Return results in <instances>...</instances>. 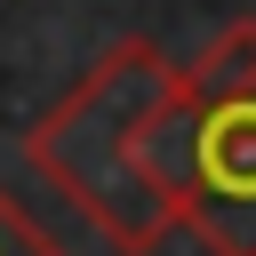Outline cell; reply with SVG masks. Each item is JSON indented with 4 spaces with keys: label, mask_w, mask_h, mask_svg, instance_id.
Returning <instances> with one entry per match:
<instances>
[{
    "label": "cell",
    "mask_w": 256,
    "mask_h": 256,
    "mask_svg": "<svg viewBox=\"0 0 256 256\" xmlns=\"http://www.w3.org/2000/svg\"><path fill=\"white\" fill-rule=\"evenodd\" d=\"M176 88H184V64H168L152 40H120L80 72V88H64V104L40 112V128L24 144L32 168L120 256H144L168 232H184V208L160 192V176L144 160V128Z\"/></svg>",
    "instance_id": "cell-1"
},
{
    "label": "cell",
    "mask_w": 256,
    "mask_h": 256,
    "mask_svg": "<svg viewBox=\"0 0 256 256\" xmlns=\"http://www.w3.org/2000/svg\"><path fill=\"white\" fill-rule=\"evenodd\" d=\"M184 88L200 104H232V96H256V24H232L216 32L192 64H184Z\"/></svg>",
    "instance_id": "cell-3"
},
{
    "label": "cell",
    "mask_w": 256,
    "mask_h": 256,
    "mask_svg": "<svg viewBox=\"0 0 256 256\" xmlns=\"http://www.w3.org/2000/svg\"><path fill=\"white\" fill-rule=\"evenodd\" d=\"M184 232H200L216 256H256V96L200 104V168Z\"/></svg>",
    "instance_id": "cell-2"
},
{
    "label": "cell",
    "mask_w": 256,
    "mask_h": 256,
    "mask_svg": "<svg viewBox=\"0 0 256 256\" xmlns=\"http://www.w3.org/2000/svg\"><path fill=\"white\" fill-rule=\"evenodd\" d=\"M0 256H64V248H56V240H48V232L0 192Z\"/></svg>",
    "instance_id": "cell-4"
}]
</instances>
